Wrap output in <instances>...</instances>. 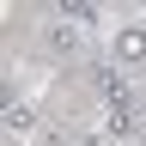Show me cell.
Here are the masks:
<instances>
[{"instance_id": "6da1fadb", "label": "cell", "mask_w": 146, "mask_h": 146, "mask_svg": "<svg viewBox=\"0 0 146 146\" xmlns=\"http://www.w3.org/2000/svg\"><path fill=\"white\" fill-rule=\"evenodd\" d=\"M43 43H49V55H61V61H73V55H85V31L73 25V18H55V25L43 31Z\"/></svg>"}, {"instance_id": "7a4b0ae2", "label": "cell", "mask_w": 146, "mask_h": 146, "mask_svg": "<svg viewBox=\"0 0 146 146\" xmlns=\"http://www.w3.org/2000/svg\"><path fill=\"white\" fill-rule=\"evenodd\" d=\"M116 55H122V61H146V25L116 31Z\"/></svg>"}, {"instance_id": "3957f363", "label": "cell", "mask_w": 146, "mask_h": 146, "mask_svg": "<svg viewBox=\"0 0 146 146\" xmlns=\"http://www.w3.org/2000/svg\"><path fill=\"white\" fill-rule=\"evenodd\" d=\"M6 122H12V128H36V116H31L25 104H12V110H6Z\"/></svg>"}]
</instances>
